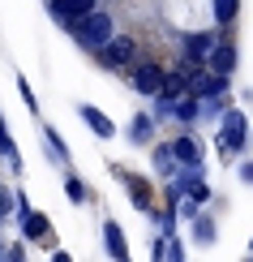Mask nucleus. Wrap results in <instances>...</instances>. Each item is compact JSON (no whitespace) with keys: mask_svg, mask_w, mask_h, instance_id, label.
I'll list each match as a JSON object with an SVG mask.
<instances>
[{"mask_svg":"<svg viewBox=\"0 0 253 262\" xmlns=\"http://www.w3.org/2000/svg\"><path fill=\"white\" fill-rule=\"evenodd\" d=\"M73 39H78L82 43V48H107V43H112L116 35H112V17H107L103 13V9H95V13H86V17H78V21H73Z\"/></svg>","mask_w":253,"mask_h":262,"instance_id":"nucleus-1","label":"nucleus"},{"mask_svg":"<svg viewBox=\"0 0 253 262\" xmlns=\"http://www.w3.org/2000/svg\"><path fill=\"white\" fill-rule=\"evenodd\" d=\"M219 142H223L227 155H240V150H245V142H249V121H245V112H223Z\"/></svg>","mask_w":253,"mask_h":262,"instance_id":"nucleus-2","label":"nucleus"},{"mask_svg":"<svg viewBox=\"0 0 253 262\" xmlns=\"http://www.w3.org/2000/svg\"><path fill=\"white\" fill-rule=\"evenodd\" d=\"M99 64H103V69H125V64H133V39L116 35L107 48H99Z\"/></svg>","mask_w":253,"mask_h":262,"instance_id":"nucleus-3","label":"nucleus"},{"mask_svg":"<svg viewBox=\"0 0 253 262\" xmlns=\"http://www.w3.org/2000/svg\"><path fill=\"white\" fill-rule=\"evenodd\" d=\"M215 48H219V39H215V35H206V30H189V35H185V56L197 60V64L211 60V52H215Z\"/></svg>","mask_w":253,"mask_h":262,"instance_id":"nucleus-4","label":"nucleus"},{"mask_svg":"<svg viewBox=\"0 0 253 262\" xmlns=\"http://www.w3.org/2000/svg\"><path fill=\"white\" fill-rule=\"evenodd\" d=\"M95 0H52V17L56 21H64V26H73L78 17H86V13H95Z\"/></svg>","mask_w":253,"mask_h":262,"instance_id":"nucleus-5","label":"nucleus"},{"mask_svg":"<svg viewBox=\"0 0 253 262\" xmlns=\"http://www.w3.org/2000/svg\"><path fill=\"white\" fill-rule=\"evenodd\" d=\"M163 82H168V69H159V64H137L133 69V86L142 95H159Z\"/></svg>","mask_w":253,"mask_h":262,"instance_id":"nucleus-6","label":"nucleus"},{"mask_svg":"<svg viewBox=\"0 0 253 262\" xmlns=\"http://www.w3.org/2000/svg\"><path fill=\"white\" fill-rule=\"evenodd\" d=\"M120 181H125V189H129V198H133L137 211H155V193H150V185L142 181V177H129V172H120Z\"/></svg>","mask_w":253,"mask_h":262,"instance_id":"nucleus-7","label":"nucleus"},{"mask_svg":"<svg viewBox=\"0 0 253 262\" xmlns=\"http://www.w3.org/2000/svg\"><path fill=\"white\" fill-rule=\"evenodd\" d=\"M21 232H26L30 241H39V245H52V224H48V215H39V211H26Z\"/></svg>","mask_w":253,"mask_h":262,"instance_id":"nucleus-8","label":"nucleus"},{"mask_svg":"<svg viewBox=\"0 0 253 262\" xmlns=\"http://www.w3.org/2000/svg\"><path fill=\"white\" fill-rule=\"evenodd\" d=\"M103 245H107V254H112L116 262H133V258H129V249H125V232H120L116 220L103 224Z\"/></svg>","mask_w":253,"mask_h":262,"instance_id":"nucleus-9","label":"nucleus"},{"mask_svg":"<svg viewBox=\"0 0 253 262\" xmlns=\"http://www.w3.org/2000/svg\"><path fill=\"white\" fill-rule=\"evenodd\" d=\"M206 69H215V73H223V78H232V69H236V48H232V43H219V48L211 52V60H206Z\"/></svg>","mask_w":253,"mask_h":262,"instance_id":"nucleus-10","label":"nucleus"},{"mask_svg":"<svg viewBox=\"0 0 253 262\" xmlns=\"http://www.w3.org/2000/svg\"><path fill=\"white\" fill-rule=\"evenodd\" d=\"M172 150H176V159H180L185 168H197V163H202V146H197L193 138H176Z\"/></svg>","mask_w":253,"mask_h":262,"instance_id":"nucleus-11","label":"nucleus"},{"mask_svg":"<svg viewBox=\"0 0 253 262\" xmlns=\"http://www.w3.org/2000/svg\"><path fill=\"white\" fill-rule=\"evenodd\" d=\"M82 121H86V125H90V129H95V134H99V138H116V125H112V121H107V116H103V112H99V107H90V103H86V107H82Z\"/></svg>","mask_w":253,"mask_h":262,"instance_id":"nucleus-12","label":"nucleus"},{"mask_svg":"<svg viewBox=\"0 0 253 262\" xmlns=\"http://www.w3.org/2000/svg\"><path fill=\"white\" fill-rule=\"evenodd\" d=\"M150 138H155V121H150V116H133V121H129V142L146 146Z\"/></svg>","mask_w":253,"mask_h":262,"instance_id":"nucleus-13","label":"nucleus"},{"mask_svg":"<svg viewBox=\"0 0 253 262\" xmlns=\"http://www.w3.org/2000/svg\"><path fill=\"white\" fill-rule=\"evenodd\" d=\"M215 21L219 26H227V21H236V13H240V0H215Z\"/></svg>","mask_w":253,"mask_h":262,"instance_id":"nucleus-14","label":"nucleus"},{"mask_svg":"<svg viewBox=\"0 0 253 262\" xmlns=\"http://www.w3.org/2000/svg\"><path fill=\"white\" fill-rule=\"evenodd\" d=\"M193 236L202 245H215V220H206V215H193Z\"/></svg>","mask_w":253,"mask_h":262,"instance_id":"nucleus-15","label":"nucleus"},{"mask_svg":"<svg viewBox=\"0 0 253 262\" xmlns=\"http://www.w3.org/2000/svg\"><path fill=\"white\" fill-rule=\"evenodd\" d=\"M197 112H202V107H197V95L176 99V116H180V121H197Z\"/></svg>","mask_w":253,"mask_h":262,"instance_id":"nucleus-16","label":"nucleus"},{"mask_svg":"<svg viewBox=\"0 0 253 262\" xmlns=\"http://www.w3.org/2000/svg\"><path fill=\"white\" fill-rule=\"evenodd\" d=\"M0 150H5V159L17 168V150H13V142H9V125H5V116H0Z\"/></svg>","mask_w":253,"mask_h":262,"instance_id":"nucleus-17","label":"nucleus"},{"mask_svg":"<svg viewBox=\"0 0 253 262\" xmlns=\"http://www.w3.org/2000/svg\"><path fill=\"white\" fill-rule=\"evenodd\" d=\"M172 163H176V150L172 146H155V168L159 172H172Z\"/></svg>","mask_w":253,"mask_h":262,"instance_id":"nucleus-18","label":"nucleus"},{"mask_svg":"<svg viewBox=\"0 0 253 262\" xmlns=\"http://www.w3.org/2000/svg\"><path fill=\"white\" fill-rule=\"evenodd\" d=\"M64 189H69V198H73V202H82V198H86V189H82V181H78V177L64 181Z\"/></svg>","mask_w":253,"mask_h":262,"instance_id":"nucleus-19","label":"nucleus"},{"mask_svg":"<svg viewBox=\"0 0 253 262\" xmlns=\"http://www.w3.org/2000/svg\"><path fill=\"white\" fill-rule=\"evenodd\" d=\"M168 262H185V245L172 241V236H168Z\"/></svg>","mask_w":253,"mask_h":262,"instance_id":"nucleus-20","label":"nucleus"},{"mask_svg":"<svg viewBox=\"0 0 253 262\" xmlns=\"http://www.w3.org/2000/svg\"><path fill=\"white\" fill-rule=\"evenodd\" d=\"M240 177H245V185H253V163H245V168H240Z\"/></svg>","mask_w":253,"mask_h":262,"instance_id":"nucleus-21","label":"nucleus"},{"mask_svg":"<svg viewBox=\"0 0 253 262\" xmlns=\"http://www.w3.org/2000/svg\"><path fill=\"white\" fill-rule=\"evenodd\" d=\"M5 211H9V193L0 189V215H5Z\"/></svg>","mask_w":253,"mask_h":262,"instance_id":"nucleus-22","label":"nucleus"},{"mask_svg":"<svg viewBox=\"0 0 253 262\" xmlns=\"http://www.w3.org/2000/svg\"><path fill=\"white\" fill-rule=\"evenodd\" d=\"M52 262H73V258L69 254H52Z\"/></svg>","mask_w":253,"mask_h":262,"instance_id":"nucleus-23","label":"nucleus"},{"mask_svg":"<svg viewBox=\"0 0 253 262\" xmlns=\"http://www.w3.org/2000/svg\"><path fill=\"white\" fill-rule=\"evenodd\" d=\"M9 262H21V254H17V249H13V254H9Z\"/></svg>","mask_w":253,"mask_h":262,"instance_id":"nucleus-24","label":"nucleus"},{"mask_svg":"<svg viewBox=\"0 0 253 262\" xmlns=\"http://www.w3.org/2000/svg\"><path fill=\"white\" fill-rule=\"evenodd\" d=\"M0 220H5V215H0Z\"/></svg>","mask_w":253,"mask_h":262,"instance_id":"nucleus-25","label":"nucleus"},{"mask_svg":"<svg viewBox=\"0 0 253 262\" xmlns=\"http://www.w3.org/2000/svg\"><path fill=\"white\" fill-rule=\"evenodd\" d=\"M249 245H253V241H249Z\"/></svg>","mask_w":253,"mask_h":262,"instance_id":"nucleus-26","label":"nucleus"}]
</instances>
